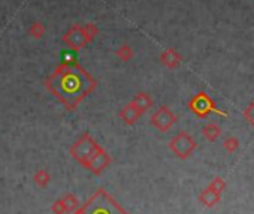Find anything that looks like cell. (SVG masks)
<instances>
[{"label": "cell", "instance_id": "8fae6325", "mask_svg": "<svg viewBox=\"0 0 254 214\" xmlns=\"http://www.w3.org/2000/svg\"><path fill=\"white\" fill-rule=\"evenodd\" d=\"M199 201L205 205V207H214V205H217L220 201H221V195H218V193H215V192H212V190H209L208 187L205 189V190H202L200 193H199Z\"/></svg>", "mask_w": 254, "mask_h": 214}, {"label": "cell", "instance_id": "e0dca14e", "mask_svg": "<svg viewBox=\"0 0 254 214\" xmlns=\"http://www.w3.org/2000/svg\"><path fill=\"white\" fill-rule=\"evenodd\" d=\"M208 189L212 190V192H215V193H218V195H221L223 190L226 189V181H224L223 178H220V177H215V178L209 183Z\"/></svg>", "mask_w": 254, "mask_h": 214}, {"label": "cell", "instance_id": "9a60e30c", "mask_svg": "<svg viewBox=\"0 0 254 214\" xmlns=\"http://www.w3.org/2000/svg\"><path fill=\"white\" fill-rule=\"evenodd\" d=\"M50 181H51V175H50V172L47 169H39L35 174V183H36V186L45 187V186H48Z\"/></svg>", "mask_w": 254, "mask_h": 214}, {"label": "cell", "instance_id": "5bb4252c", "mask_svg": "<svg viewBox=\"0 0 254 214\" xmlns=\"http://www.w3.org/2000/svg\"><path fill=\"white\" fill-rule=\"evenodd\" d=\"M45 33H47V29H45L44 23H41V21H35V23L30 26V29H29V35H30L33 39H41V38L45 36Z\"/></svg>", "mask_w": 254, "mask_h": 214}, {"label": "cell", "instance_id": "2e32d148", "mask_svg": "<svg viewBox=\"0 0 254 214\" xmlns=\"http://www.w3.org/2000/svg\"><path fill=\"white\" fill-rule=\"evenodd\" d=\"M62 199L64 201V205H66L67 213H73L75 210H78V208H79V201H78V198H76V196H73L72 193L64 195Z\"/></svg>", "mask_w": 254, "mask_h": 214}, {"label": "cell", "instance_id": "3957f363", "mask_svg": "<svg viewBox=\"0 0 254 214\" xmlns=\"http://www.w3.org/2000/svg\"><path fill=\"white\" fill-rule=\"evenodd\" d=\"M72 214H129L124 211L121 205H118L117 201H114L105 189L96 190V193L78 210H75Z\"/></svg>", "mask_w": 254, "mask_h": 214}, {"label": "cell", "instance_id": "ba28073f", "mask_svg": "<svg viewBox=\"0 0 254 214\" xmlns=\"http://www.w3.org/2000/svg\"><path fill=\"white\" fill-rule=\"evenodd\" d=\"M141 116H142V113H141L138 108H135L132 102L127 103V105L124 106V108H121V111L118 113V117H120L121 122H123L124 125H127V126L135 125Z\"/></svg>", "mask_w": 254, "mask_h": 214}, {"label": "cell", "instance_id": "9c48e42d", "mask_svg": "<svg viewBox=\"0 0 254 214\" xmlns=\"http://www.w3.org/2000/svg\"><path fill=\"white\" fill-rule=\"evenodd\" d=\"M160 62L163 66H166L168 69H175L181 65L183 62V56L175 50V48H166L162 54H160Z\"/></svg>", "mask_w": 254, "mask_h": 214}, {"label": "cell", "instance_id": "4fadbf2b", "mask_svg": "<svg viewBox=\"0 0 254 214\" xmlns=\"http://www.w3.org/2000/svg\"><path fill=\"white\" fill-rule=\"evenodd\" d=\"M115 56H117V59L121 60V62H129V60L135 56V53H133V48H132L129 44H123V45H120V47L117 48Z\"/></svg>", "mask_w": 254, "mask_h": 214}, {"label": "cell", "instance_id": "7a4b0ae2", "mask_svg": "<svg viewBox=\"0 0 254 214\" xmlns=\"http://www.w3.org/2000/svg\"><path fill=\"white\" fill-rule=\"evenodd\" d=\"M70 156L94 175H100L109 165L111 156L88 134H82L70 147Z\"/></svg>", "mask_w": 254, "mask_h": 214}, {"label": "cell", "instance_id": "ffe728a7", "mask_svg": "<svg viewBox=\"0 0 254 214\" xmlns=\"http://www.w3.org/2000/svg\"><path fill=\"white\" fill-rule=\"evenodd\" d=\"M244 117H245L247 122L254 128V102L250 103V105L247 106V110L244 111Z\"/></svg>", "mask_w": 254, "mask_h": 214}, {"label": "cell", "instance_id": "ac0fdd59", "mask_svg": "<svg viewBox=\"0 0 254 214\" xmlns=\"http://www.w3.org/2000/svg\"><path fill=\"white\" fill-rule=\"evenodd\" d=\"M223 147L226 148L227 153H235L239 148V141L235 137H227L223 143Z\"/></svg>", "mask_w": 254, "mask_h": 214}, {"label": "cell", "instance_id": "d6986e66", "mask_svg": "<svg viewBox=\"0 0 254 214\" xmlns=\"http://www.w3.org/2000/svg\"><path fill=\"white\" fill-rule=\"evenodd\" d=\"M51 211H53L54 214H66V213H67V210H66L64 201H63V199H57V201L53 204Z\"/></svg>", "mask_w": 254, "mask_h": 214}, {"label": "cell", "instance_id": "7c38bea8", "mask_svg": "<svg viewBox=\"0 0 254 214\" xmlns=\"http://www.w3.org/2000/svg\"><path fill=\"white\" fill-rule=\"evenodd\" d=\"M202 132H203V137H205L208 141H211V143L217 141L218 137L221 135V129H220V126L215 125V123H208V125L202 129Z\"/></svg>", "mask_w": 254, "mask_h": 214}, {"label": "cell", "instance_id": "5b68a950", "mask_svg": "<svg viewBox=\"0 0 254 214\" xmlns=\"http://www.w3.org/2000/svg\"><path fill=\"white\" fill-rule=\"evenodd\" d=\"M62 41L66 47H69L72 51H81L82 48H85L93 38L90 36V33L87 32L84 24L75 23L73 26L69 27V30L62 36Z\"/></svg>", "mask_w": 254, "mask_h": 214}, {"label": "cell", "instance_id": "8992f818", "mask_svg": "<svg viewBox=\"0 0 254 214\" xmlns=\"http://www.w3.org/2000/svg\"><path fill=\"white\" fill-rule=\"evenodd\" d=\"M196 147H197L196 140L190 134H187V132H180L169 143V148L172 150V153L177 157L183 159V160L190 157L191 153L196 150Z\"/></svg>", "mask_w": 254, "mask_h": 214}, {"label": "cell", "instance_id": "30bf717a", "mask_svg": "<svg viewBox=\"0 0 254 214\" xmlns=\"http://www.w3.org/2000/svg\"><path fill=\"white\" fill-rule=\"evenodd\" d=\"M132 103H133L135 108H138L144 114L147 110H150L151 106H153V97L148 93H145V91H139L132 99Z\"/></svg>", "mask_w": 254, "mask_h": 214}, {"label": "cell", "instance_id": "6da1fadb", "mask_svg": "<svg viewBox=\"0 0 254 214\" xmlns=\"http://www.w3.org/2000/svg\"><path fill=\"white\" fill-rule=\"evenodd\" d=\"M45 87L66 110L73 111L97 87V81L76 60H64L48 75Z\"/></svg>", "mask_w": 254, "mask_h": 214}, {"label": "cell", "instance_id": "52a82bcc", "mask_svg": "<svg viewBox=\"0 0 254 214\" xmlns=\"http://www.w3.org/2000/svg\"><path fill=\"white\" fill-rule=\"evenodd\" d=\"M177 120H178L177 116L168 108V106H160L156 113H153V116L150 119L153 128L157 129L159 132H163V134L171 131L172 126L177 123Z\"/></svg>", "mask_w": 254, "mask_h": 214}, {"label": "cell", "instance_id": "277c9868", "mask_svg": "<svg viewBox=\"0 0 254 214\" xmlns=\"http://www.w3.org/2000/svg\"><path fill=\"white\" fill-rule=\"evenodd\" d=\"M189 108L193 114H196L199 119H205L208 117L211 113H215L218 116L227 117V113L221 111L217 108V105L214 103V100L211 99V96L205 91H199L197 94H194L190 102H189Z\"/></svg>", "mask_w": 254, "mask_h": 214}]
</instances>
